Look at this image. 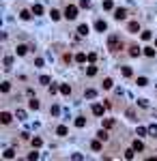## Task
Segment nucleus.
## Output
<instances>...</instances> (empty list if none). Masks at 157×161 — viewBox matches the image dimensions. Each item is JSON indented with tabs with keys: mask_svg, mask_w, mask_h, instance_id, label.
<instances>
[{
	"mask_svg": "<svg viewBox=\"0 0 157 161\" xmlns=\"http://www.w3.org/2000/svg\"><path fill=\"white\" fill-rule=\"evenodd\" d=\"M108 49H110V52L121 49V37H118V35H110V37H108Z\"/></svg>",
	"mask_w": 157,
	"mask_h": 161,
	"instance_id": "f257e3e1",
	"label": "nucleus"
},
{
	"mask_svg": "<svg viewBox=\"0 0 157 161\" xmlns=\"http://www.w3.org/2000/svg\"><path fill=\"white\" fill-rule=\"evenodd\" d=\"M63 15L67 19H75V17H78V7H75V4H67V9H65Z\"/></svg>",
	"mask_w": 157,
	"mask_h": 161,
	"instance_id": "f03ea898",
	"label": "nucleus"
},
{
	"mask_svg": "<svg viewBox=\"0 0 157 161\" xmlns=\"http://www.w3.org/2000/svg\"><path fill=\"white\" fill-rule=\"evenodd\" d=\"M127 17V9H114V19H125Z\"/></svg>",
	"mask_w": 157,
	"mask_h": 161,
	"instance_id": "7ed1b4c3",
	"label": "nucleus"
},
{
	"mask_svg": "<svg viewBox=\"0 0 157 161\" xmlns=\"http://www.w3.org/2000/svg\"><path fill=\"white\" fill-rule=\"evenodd\" d=\"M95 30H97V32H106V30H108V24H106L104 19H97V22H95Z\"/></svg>",
	"mask_w": 157,
	"mask_h": 161,
	"instance_id": "20e7f679",
	"label": "nucleus"
},
{
	"mask_svg": "<svg viewBox=\"0 0 157 161\" xmlns=\"http://www.w3.org/2000/svg\"><path fill=\"white\" fill-rule=\"evenodd\" d=\"M88 32H90L88 24H80V26H78V35H80V37H86Z\"/></svg>",
	"mask_w": 157,
	"mask_h": 161,
	"instance_id": "39448f33",
	"label": "nucleus"
},
{
	"mask_svg": "<svg viewBox=\"0 0 157 161\" xmlns=\"http://www.w3.org/2000/svg\"><path fill=\"white\" fill-rule=\"evenodd\" d=\"M11 120H13V116H11L9 112H2V114H0V123H2V125H9Z\"/></svg>",
	"mask_w": 157,
	"mask_h": 161,
	"instance_id": "423d86ee",
	"label": "nucleus"
},
{
	"mask_svg": "<svg viewBox=\"0 0 157 161\" xmlns=\"http://www.w3.org/2000/svg\"><path fill=\"white\" fill-rule=\"evenodd\" d=\"M127 30L133 32V35H138V32H140V24H138V22H131V24L127 26Z\"/></svg>",
	"mask_w": 157,
	"mask_h": 161,
	"instance_id": "0eeeda50",
	"label": "nucleus"
},
{
	"mask_svg": "<svg viewBox=\"0 0 157 161\" xmlns=\"http://www.w3.org/2000/svg\"><path fill=\"white\" fill-rule=\"evenodd\" d=\"M28 108H30V110H39V108H41V103H39V99H37V97H32V99H30V101H28Z\"/></svg>",
	"mask_w": 157,
	"mask_h": 161,
	"instance_id": "6e6552de",
	"label": "nucleus"
},
{
	"mask_svg": "<svg viewBox=\"0 0 157 161\" xmlns=\"http://www.w3.org/2000/svg\"><path fill=\"white\" fill-rule=\"evenodd\" d=\"M93 114H95V116H104V105H101V103H95V105H93Z\"/></svg>",
	"mask_w": 157,
	"mask_h": 161,
	"instance_id": "1a4fd4ad",
	"label": "nucleus"
},
{
	"mask_svg": "<svg viewBox=\"0 0 157 161\" xmlns=\"http://www.w3.org/2000/svg\"><path fill=\"white\" fill-rule=\"evenodd\" d=\"M101 142H104V140H99V137L93 140V142H90V148H93L95 153H99V151H101Z\"/></svg>",
	"mask_w": 157,
	"mask_h": 161,
	"instance_id": "9d476101",
	"label": "nucleus"
},
{
	"mask_svg": "<svg viewBox=\"0 0 157 161\" xmlns=\"http://www.w3.org/2000/svg\"><path fill=\"white\" fill-rule=\"evenodd\" d=\"M26 52H28L26 45H17V47H15V54H17V56H26Z\"/></svg>",
	"mask_w": 157,
	"mask_h": 161,
	"instance_id": "9b49d317",
	"label": "nucleus"
},
{
	"mask_svg": "<svg viewBox=\"0 0 157 161\" xmlns=\"http://www.w3.org/2000/svg\"><path fill=\"white\" fill-rule=\"evenodd\" d=\"M129 56H131V58L140 56V47H138V45H131V47H129Z\"/></svg>",
	"mask_w": 157,
	"mask_h": 161,
	"instance_id": "f8f14e48",
	"label": "nucleus"
},
{
	"mask_svg": "<svg viewBox=\"0 0 157 161\" xmlns=\"http://www.w3.org/2000/svg\"><path fill=\"white\" fill-rule=\"evenodd\" d=\"M75 127H78V129H84V127H86V118L78 116V118H75Z\"/></svg>",
	"mask_w": 157,
	"mask_h": 161,
	"instance_id": "ddd939ff",
	"label": "nucleus"
},
{
	"mask_svg": "<svg viewBox=\"0 0 157 161\" xmlns=\"http://www.w3.org/2000/svg\"><path fill=\"white\" fill-rule=\"evenodd\" d=\"M60 92L65 97H69V95H71V86H69V84H60Z\"/></svg>",
	"mask_w": 157,
	"mask_h": 161,
	"instance_id": "4468645a",
	"label": "nucleus"
},
{
	"mask_svg": "<svg viewBox=\"0 0 157 161\" xmlns=\"http://www.w3.org/2000/svg\"><path fill=\"white\" fill-rule=\"evenodd\" d=\"M67 127H65V125H60V127H56V135H60V137H65V135H67Z\"/></svg>",
	"mask_w": 157,
	"mask_h": 161,
	"instance_id": "2eb2a0df",
	"label": "nucleus"
},
{
	"mask_svg": "<svg viewBox=\"0 0 157 161\" xmlns=\"http://www.w3.org/2000/svg\"><path fill=\"white\" fill-rule=\"evenodd\" d=\"M136 153H138V151H136L133 146L127 148V151H125V159H133V157H136Z\"/></svg>",
	"mask_w": 157,
	"mask_h": 161,
	"instance_id": "dca6fc26",
	"label": "nucleus"
},
{
	"mask_svg": "<svg viewBox=\"0 0 157 161\" xmlns=\"http://www.w3.org/2000/svg\"><path fill=\"white\" fill-rule=\"evenodd\" d=\"M2 157L4 159H15V151H13V148H7V151L2 153Z\"/></svg>",
	"mask_w": 157,
	"mask_h": 161,
	"instance_id": "f3484780",
	"label": "nucleus"
},
{
	"mask_svg": "<svg viewBox=\"0 0 157 161\" xmlns=\"http://www.w3.org/2000/svg\"><path fill=\"white\" fill-rule=\"evenodd\" d=\"M86 60H88V56H86V54H82V52H80V54H75V62H80V65H82V62H86Z\"/></svg>",
	"mask_w": 157,
	"mask_h": 161,
	"instance_id": "a211bd4d",
	"label": "nucleus"
},
{
	"mask_svg": "<svg viewBox=\"0 0 157 161\" xmlns=\"http://www.w3.org/2000/svg\"><path fill=\"white\" fill-rule=\"evenodd\" d=\"M50 17H52L54 22H58V19H60V17H63V15H60V11H56V9H52V11H50Z\"/></svg>",
	"mask_w": 157,
	"mask_h": 161,
	"instance_id": "6ab92c4d",
	"label": "nucleus"
},
{
	"mask_svg": "<svg viewBox=\"0 0 157 161\" xmlns=\"http://www.w3.org/2000/svg\"><path fill=\"white\" fill-rule=\"evenodd\" d=\"M19 17L24 19V22H28V19L32 17V11H26V9H24V11H22V13H19Z\"/></svg>",
	"mask_w": 157,
	"mask_h": 161,
	"instance_id": "aec40b11",
	"label": "nucleus"
},
{
	"mask_svg": "<svg viewBox=\"0 0 157 161\" xmlns=\"http://www.w3.org/2000/svg\"><path fill=\"white\" fill-rule=\"evenodd\" d=\"M121 73L125 75V77H131V75H133V71H131V67H121Z\"/></svg>",
	"mask_w": 157,
	"mask_h": 161,
	"instance_id": "412c9836",
	"label": "nucleus"
},
{
	"mask_svg": "<svg viewBox=\"0 0 157 161\" xmlns=\"http://www.w3.org/2000/svg\"><path fill=\"white\" fill-rule=\"evenodd\" d=\"M131 146H133V148H136V151H138V153H142V151H144V144H142V142H140V140H133V144H131Z\"/></svg>",
	"mask_w": 157,
	"mask_h": 161,
	"instance_id": "4be33fe9",
	"label": "nucleus"
},
{
	"mask_svg": "<svg viewBox=\"0 0 157 161\" xmlns=\"http://www.w3.org/2000/svg\"><path fill=\"white\" fill-rule=\"evenodd\" d=\"M2 65H4V69H11V65H13V56H4Z\"/></svg>",
	"mask_w": 157,
	"mask_h": 161,
	"instance_id": "5701e85b",
	"label": "nucleus"
},
{
	"mask_svg": "<svg viewBox=\"0 0 157 161\" xmlns=\"http://www.w3.org/2000/svg\"><path fill=\"white\" fill-rule=\"evenodd\" d=\"M114 125H116V120H114V118H106V120H104V127H106V129H112Z\"/></svg>",
	"mask_w": 157,
	"mask_h": 161,
	"instance_id": "b1692460",
	"label": "nucleus"
},
{
	"mask_svg": "<svg viewBox=\"0 0 157 161\" xmlns=\"http://www.w3.org/2000/svg\"><path fill=\"white\" fill-rule=\"evenodd\" d=\"M97 137H99V140H104V142L108 140V137H110V135H108V129H106V127H104V129H101L99 133H97Z\"/></svg>",
	"mask_w": 157,
	"mask_h": 161,
	"instance_id": "393cba45",
	"label": "nucleus"
},
{
	"mask_svg": "<svg viewBox=\"0 0 157 161\" xmlns=\"http://www.w3.org/2000/svg\"><path fill=\"white\" fill-rule=\"evenodd\" d=\"M86 75H88V77H95V75H97V67H93V65H90L88 69H86Z\"/></svg>",
	"mask_w": 157,
	"mask_h": 161,
	"instance_id": "a878e982",
	"label": "nucleus"
},
{
	"mask_svg": "<svg viewBox=\"0 0 157 161\" xmlns=\"http://www.w3.org/2000/svg\"><path fill=\"white\" fill-rule=\"evenodd\" d=\"M30 11H32V15H41V13H43V7H41V4H35Z\"/></svg>",
	"mask_w": 157,
	"mask_h": 161,
	"instance_id": "bb28decb",
	"label": "nucleus"
},
{
	"mask_svg": "<svg viewBox=\"0 0 157 161\" xmlns=\"http://www.w3.org/2000/svg\"><path fill=\"white\" fill-rule=\"evenodd\" d=\"M50 82H52V80H50L47 75H41V77H39V84H43V86H50Z\"/></svg>",
	"mask_w": 157,
	"mask_h": 161,
	"instance_id": "cd10ccee",
	"label": "nucleus"
},
{
	"mask_svg": "<svg viewBox=\"0 0 157 161\" xmlns=\"http://www.w3.org/2000/svg\"><path fill=\"white\" fill-rule=\"evenodd\" d=\"M101 2H104V9H106V11H112V9H114L112 0H101Z\"/></svg>",
	"mask_w": 157,
	"mask_h": 161,
	"instance_id": "c85d7f7f",
	"label": "nucleus"
},
{
	"mask_svg": "<svg viewBox=\"0 0 157 161\" xmlns=\"http://www.w3.org/2000/svg\"><path fill=\"white\" fill-rule=\"evenodd\" d=\"M112 86H114V82H112L110 77H106V80H104V88H106V90H110Z\"/></svg>",
	"mask_w": 157,
	"mask_h": 161,
	"instance_id": "c756f323",
	"label": "nucleus"
},
{
	"mask_svg": "<svg viewBox=\"0 0 157 161\" xmlns=\"http://www.w3.org/2000/svg\"><path fill=\"white\" fill-rule=\"evenodd\" d=\"M149 135H151V137L157 135V125H149Z\"/></svg>",
	"mask_w": 157,
	"mask_h": 161,
	"instance_id": "7c9ffc66",
	"label": "nucleus"
},
{
	"mask_svg": "<svg viewBox=\"0 0 157 161\" xmlns=\"http://www.w3.org/2000/svg\"><path fill=\"white\" fill-rule=\"evenodd\" d=\"M41 144H43L41 137H32V146H35V148H41Z\"/></svg>",
	"mask_w": 157,
	"mask_h": 161,
	"instance_id": "2f4dec72",
	"label": "nucleus"
},
{
	"mask_svg": "<svg viewBox=\"0 0 157 161\" xmlns=\"http://www.w3.org/2000/svg\"><path fill=\"white\" fill-rule=\"evenodd\" d=\"M144 54H147L149 58H153L155 56V47H144Z\"/></svg>",
	"mask_w": 157,
	"mask_h": 161,
	"instance_id": "473e14b6",
	"label": "nucleus"
},
{
	"mask_svg": "<svg viewBox=\"0 0 157 161\" xmlns=\"http://www.w3.org/2000/svg\"><path fill=\"white\" fill-rule=\"evenodd\" d=\"M15 118H17V120H24V118H26V112H24V110H17V112H15Z\"/></svg>",
	"mask_w": 157,
	"mask_h": 161,
	"instance_id": "72a5a7b5",
	"label": "nucleus"
},
{
	"mask_svg": "<svg viewBox=\"0 0 157 161\" xmlns=\"http://www.w3.org/2000/svg\"><path fill=\"white\" fill-rule=\"evenodd\" d=\"M138 135H147V133H149V127H138Z\"/></svg>",
	"mask_w": 157,
	"mask_h": 161,
	"instance_id": "f704fd0d",
	"label": "nucleus"
},
{
	"mask_svg": "<svg viewBox=\"0 0 157 161\" xmlns=\"http://www.w3.org/2000/svg\"><path fill=\"white\" fill-rule=\"evenodd\" d=\"M0 90H2V92H9V90H11V84H9V82H2V86H0Z\"/></svg>",
	"mask_w": 157,
	"mask_h": 161,
	"instance_id": "c9c22d12",
	"label": "nucleus"
},
{
	"mask_svg": "<svg viewBox=\"0 0 157 161\" xmlns=\"http://www.w3.org/2000/svg\"><path fill=\"white\" fill-rule=\"evenodd\" d=\"M136 84H138V86H147V84H149V80H147V77H138Z\"/></svg>",
	"mask_w": 157,
	"mask_h": 161,
	"instance_id": "e433bc0d",
	"label": "nucleus"
},
{
	"mask_svg": "<svg viewBox=\"0 0 157 161\" xmlns=\"http://www.w3.org/2000/svg\"><path fill=\"white\" fill-rule=\"evenodd\" d=\"M127 118H129V120H138V118H136V112H133V110H127Z\"/></svg>",
	"mask_w": 157,
	"mask_h": 161,
	"instance_id": "4c0bfd02",
	"label": "nucleus"
},
{
	"mask_svg": "<svg viewBox=\"0 0 157 161\" xmlns=\"http://www.w3.org/2000/svg\"><path fill=\"white\" fill-rule=\"evenodd\" d=\"M58 90H60V86H56V84H52V86H50V95H56Z\"/></svg>",
	"mask_w": 157,
	"mask_h": 161,
	"instance_id": "58836bf2",
	"label": "nucleus"
},
{
	"mask_svg": "<svg viewBox=\"0 0 157 161\" xmlns=\"http://www.w3.org/2000/svg\"><path fill=\"white\" fill-rule=\"evenodd\" d=\"M138 105H140V108H147L149 101H147V99H138Z\"/></svg>",
	"mask_w": 157,
	"mask_h": 161,
	"instance_id": "ea45409f",
	"label": "nucleus"
},
{
	"mask_svg": "<svg viewBox=\"0 0 157 161\" xmlns=\"http://www.w3.org/2000/svg\"><path fill=\"white\" fill-rule=\"evenodd\" d=\"M95 95H97V92L93 90V88H88V90H86V97H88V99H93Z\"/></svg>",
	"mask_w": 157,
	"mask_h": 161,
	"instance_id": "a19ab883",
	"label": "nucleus"
},
{
	"mask_svg": "<svg viewBox=\"0 0 157 161\" xmlns=\"http://www.w3.org/2000/svg\"><path fill=\"white\" fill-rule=\"evenodd\" d=\"M52 114L58 116V114H60V108H58V105H52Z\"/></svg>",
	"mask_w": 157,
	"mask_h": 161,
	"instance_id": "79ce46f5",
	"label": "nucleus"
},
{
	"mask_svg": "<svg viewBox=\"0 0 157 161\" xmlns=\"http://www.w3.org/2000/svg\"><path fill=\"white\" fill-rule=\"evenodd\" d=\"M88 4H90L88 0H80V7H82V9H88Z\"/></svg>",
	"mask_w": 157,
	"mask_h": 161,
	"instance_id": "37998d69",
	"label": "nucleus"
},
{
	"mask_svg": "<svg viewBox=\"0 0 157 161\" xmlns=\"http://www.w3.org/2000/svg\"><path fill=\"white\" fill-rule=\"evenodd\" d=\"M95 58H97V54L90 52V54H88V62H95Z\"/></svg>",
	"mask_w": 157,
	"mask_h": 161,
	"instance_id": "c03bdc74",
	"label": "nucleus"
},
{
	"mask_svg": "<svg viewBox=\"0 0 157 161\" xmlns=\"http://www.w3.org/2000/svg\"><path fill=\"white\" fill-rule=\"evenodd\" d=\"M142 39H144V41H149V39H151V32L144 30V32H142Z\"/></svg>",
	"mask_w": 157,
	"mask_h": 161,
	"instance_id": "a18cd8bd",
	"label": "nucleus"
},
{
	"mask_svg": "<svg viewBox=\"0 0 157 161\" xmlns=\"http://www.w3.org/2000/svg\"><path fill=\"white\" fill-rule=\"evenodd\" d=\"M71 159H75V161H80V159H84V157H82V155H80V153H73V155H71Z\"/></svg>",
	"mask_w": 157,
	"mask_h": 161,
	"instance_id": "49530a36",
	"label": "nucleus"
},
{
	"mask_svg": "<svg viewBox=\"0 0 157 161\" xmlns=\"http://www.w3.org/2000/svg\"><path fill=\"white\" fill-rule=\"evenodd\" d=\"M155 47H157V41H155Z\"/></svg>",
	"mask_w": 157,
	"mask_h": 161,
	"instance_id": "de8ad7c7",
	"label": "nucleus"
}]
</instances>
